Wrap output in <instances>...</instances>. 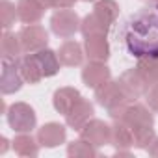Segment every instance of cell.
I'll return each instance as SVG.
<instances>
[{"label":"cell","mask_w":158,"mask_h":158,"mask_svg":"<svg viewBox=\"0 0 158 158\" xmlns=\"http://www.w3.org/2000/svg\"><path fill=\"white\" fill-rule=\"evenodd\" d=\"M121 43L132 58H158V4L141 8L127 19Z\"/></svg>","instance_id":"cell-1"}]
</instances>
